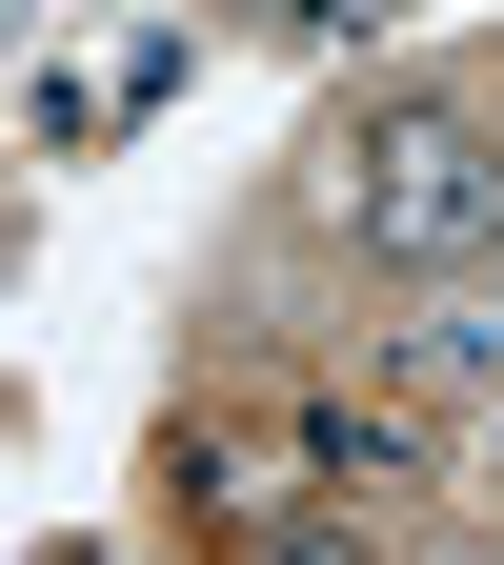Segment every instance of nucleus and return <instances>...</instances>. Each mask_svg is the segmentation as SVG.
Wrapping results in <instances>:
<instances>
[{"instance_id":"obj_1","label":"nucleus","mask_w":504,"mask_h":565,"mask_svg":"<svg viewBox=\"0 0 504 565\" xmlns=\"http://www.w3.org/2000/svg\"><path fill=\"white\" fill-rule=\"evenodd\" d=\"M343 202H364V243H384V263H484V243H504V162H484L464 121H384Z\"/></svg>"}]
</instances>
